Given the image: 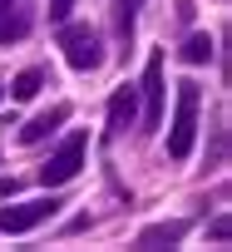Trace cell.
Here are the masks:
<instances>
[{
	"label": "cell",
	"mask_w": 232,
	"mask_h": 252,
	"mask_svg": "<svg viewBox=\"0 0 232 252\" xmlns=\"http://www.w3.org/2000/svg\"><path fill=\"white\" fill-rule=\"evenodd\" d=\"M198 84L183 79L178 84V104H173V129H168V158H188L193 154V139H198Z\"/></svg>",
	"instance_id": "6da1fadb"
},
{
	"label": "cell",
	"mask_w": 232,
	"mask_h": 252,
	"mask_svg": "<svg viewBox=\"0 0 232 252\" xmlns=\"http://www.w3.org/2000/svg\"><path fill=\"white\" fill-rule=\"evenodd\" d=\"M212 237H217V242H227V237H232V222H227V218H217V222H212Z\"/></svg>",
	"instance_id": "5bb4252c"
},
{
	"label": "cell",
	"mask_w": 232,
	"mask_h": 252,
	"mask_svg": "<svg viewBox=\"0 0 232 252\" xmlns=\"http://www.w3.org/2000/svg\"><path fill=\"white\" fill-rule=\"evenodd\" d=\"M183 60H188V64H207V60H212V40H207V35H188Z\"/></svg>",
	"instance_id": "8fae6325"
},
{
	"label": "cell",
	"mask_w": 232,
	"mask_h": 252,
	"mask_svg": "<svg viewBox=\"0 0 232 252\" xmlns=\"http://www.w3.org/2000/svg\"><path fill=\"white\" fill-rule=\"evenodd\" d=\"M188 237V218H173V222H153V227H144L139 232V247H173V242H183Z\"/></svg>",
	"instance_id": "ba28073f"
},
{
	"label": "cell",
	"mask_w": 232,
	"mask_h": 252,
	"mask_svg": "<svg viewBox=\"0 0 232 252\" xmlns=\"http://www.w3.org/2000/svg\"><path fill=\"white\" fill-rule=\"evenodd\" d=\"M55 198H30V203H15V208H0V232H30L40 222L55 218Z\"/></svg>",
	"instance_id": "5b68a950"
},
{
	"label": "cell",
	"mask_w": 232,
	"mask_h": 252,
	"mask_svg": "<svg viewBox=\"0 0 232 252\" xmlns=\"http://www.w3.org/2000/svg\"><path fill=\"white\" fill-rule=\"evenodd\" d=\"M64 119H69V104H50L45 114H35V119L25 124V129H20V144H45V139L59 129Z\"/></svg>",
	"instance_id": "52a82bcc"
},
{
	"label": "cell",
	"mask_w": 232,
	"mask_h": 252,
	"mask_svg": "<svg viewBox=\"0 0 232 252\" xmlns=\"http://www.w3.org/2000/svg\"><path fill=\"white\" fill-rule=\"evenodd\" d=\"M74 10V0H50V20H64Z\"/></svg>",
	"instance_id": "4fadbf2b"
},
{
	"label": "cell",
	"mask_w": 232,
	"mask_h": 252,
	"mask_svg": "<svg viewBox=\"0 0 232 252\" xmlns=\"http://www.w3.org/2000/svg\"><path fill=\"white\" fill-rule=\"evenodd\" d=\"M59 50H64L69 69H79V74H89V69L104 64V40H99V30H89V25H64V30H59Z\"/></svg>",
	"instance_id": "7a4b0ae2"
},
{
	"label": "cell",
	"mask_w": 232,
	"mask_h": 252,
	"mask_svg": "<svg viewBox=\"0 0 232 252\" xmlns=\"http://www.w3.org/2000/svg\"><path fill=\"white\" fill-rule=\"evenodd\" d=\"M134 119H139V89L124 84V89H114V99H109V134H124Z\"/></svg>",
	"instance_id": "8992f818"
},
{
	"label": "cell",
	"mask_w": 232,
	"mask_h": 252,
	"mask_svg": "<svg viewBox=\"0 0 232 252\" xmlns=\"http://www.w3.org/2000/svg\"><path fill=\"white\" fill-rule=\"evenodd\" d=\"M40 89H45V69H25V74L10 84V94H15V99H35Z\"/></svg>",
	"instance_id": "30bf717a"
},
{
	"label": "cell",
	"mask_w": 232,
	"mask_h": 252,
	"mask_svg": "<svg viewBox=\"0 0 232 252\" xmlns=\"http://www.w3.org/2000/svg\"><path fill=\"white\" fill-rule=\"evenodd\" d=\"M25 35H30V20L5 5V10H0V45H15V40H25Z\"/></svg>",
	"instance_id": "9c48e42d"
},
{
	"label": "cell",
	"mask_w": 232,
	"mask_h": 252,
	"mask_svg": "<svg viewBox=\"0 0 232 252\" xmlns=\"http://www.w3.org/2000/svg\"><path fill=\"white\" fill-rule=\"evenodd\" d=\"M144 129H158L163 124V99H168V84H163V55L153 50L148 64H144Z\"/></svg>",
	"instance_id": "277c9868"
},
{
	"label": "cell",
	"mask_w": 232,
	"mask_h": 252,
	"mask_svg": "<svg viewBox=\"0 0 232 252\" xmlns=\"http://www.w3.org/2000/svg\"><path fill=\"white\" fill-rule=\"evenodd\" d=\"M15 188H20L15 178H0V198H15Z\"/></svg>",
	"instance_id": "9a60e30c"
},
{
	"label": "cell",
	"mask_w": 232,
	"mask_h": 252,
	"mask_svg": "<svg viewBox=\"0 0 232 252\" xmlns=\"http://www.w3.org/2000/svg\"><path fill=\"white\" fill-rule=\"evenodd\" d=\"M5 5H10V0H0V10H5Z\"/></svg>",
	"instance_id": "2e32d148"
},
{
	"label": "cell",
	"mask_w": 232,
	"mask_h": 252,
	"mask_svg": "<svg viewBox=\"0 0 232 252\" xmlns=\"http://www.w3.org/2000/svg\"><path fill=\"white\" fill-rule=\"evenodd\" d=\"M79 168H84V134H69V139L50 154V163L40 168V183H45V188H59V183H69Z\"/></svg>",
	"instance_id": "3957f363"
},
{
	"label": "cell",
	"mask_w": 232,
	"mask_h": 252,
	"mask_svg": "<svg viewBox=\"0 0 232 252\" xmlns=\"http://www.w3.org/2000/svg\"><path fill=\"white\" fill-rule=\"evenodd\" d=\"M139 10H144V0H124V10H119V30H124V35H134V20H139Z\"/></svg>",
	"instance_id": "7c38bea8"
}]
</instances>
